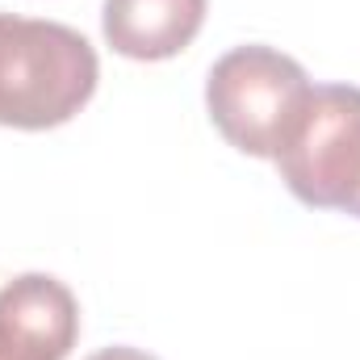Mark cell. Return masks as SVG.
I'll list each match as a JSON object with an SVG mask.
<instances>
[{
    "label": "cell",
    "instance_id": "cell-6",
    "mask_svg": "<svg viewBox=\"0 0 360 360\" xmlns=\"http://www.w3.org/2000/svg\"><path fill=\"white\" fill-rule=\"evenodd\" d=\"M89 360H160V356H151V352H143V348H130V344H113V348L92 352Z\"/></svg>",
    "mask_w": 360,
    "mask_h": 360
},
{
    "label": "cell",
    "instance_id": "cell-5",
    "mask_svg": "<svg viewBox=\"0 0 360 360\" xmlns=\"http://www.w3.org/2000/svg\"><path fill=\"white\" fill-rule=\"evenodd\" d=\"M205 25V0H105V42L139 63L180 55Z\"/></svg>",
    "mask_w": 360,
    "mask_h": 360
},
{
    "label": "cell",
    "instance_id": "cell-4",
    "mask_svg": "<svg viewBox=\"0 0 360 360\" xmlns=\"http://www.w3.org/2000/svg\"><path fill=\"white\" fill-rule=\"evenodd\" d=\"M80 340V302L51 272L0 285V360H68Z\"/></svg>",
    "mask_w": 360,
    "mask_h": 360
},
{
    "label": "cell",
    "instance_id": "cell-3",
    "mask_svg": "<svg viewBox=\"0 0 360 360\" xmlns=\"http://www.w3.org/2000/svg\"><path fill=\"white\" fill-rule=\"evenodd\" d=\"M285 188L310 210L360 218V89L310 84L302 113L272 155Z\"/></svg>",
    "mask_w": 360,
    "mask_h": 360
},
{
    "label": "cell",
    "instance_id": "cell-1",
    "mask_svg": "<svg viewBox=\"0 0 360 360\" xmlns=\"http://www.w3.org/2000/svg\"><path fill=\"white\" fill-rule=\"evenodd\" d=\"M96 80L101 59L80 30L0 13V126L55 130L92 101Z\"/></svg>",
    "mask_w": 360,
    "mask_h": 360
},
{
    "label": "cell",
    "instance_id": "cell-2",
    "mask_svg": "<svg viewBox=\"0 0 360 360\" xmlns=\"http://www.w3.org/2000/svg\"><path fill=\"white\" fill-rule=\"evenodd\" d=\"M310 96V76L285 51L248 42L226 51L205 76V109L218 134L252 155L272 160L281 139L289 134L293 117Z\"/></svg>",
    "mask_w": 360,
    "mask_h": 360
}]
</instances>
